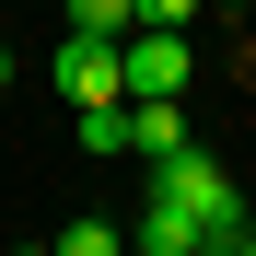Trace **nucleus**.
<instances>
[{"label":"nucleus","instance_id":"obj_3","mask_svg":"<svg viewBox=\"0 0 256 256\" xmlns=\"http://www.w3.org/2000/svg\"><path fill=\"white\" fill-rule=\"evenodd\" d=\"M47 82H58V105H105V94H128L116 82V35H58V58H47Z\"/></svg>","mask_w":256,"mask_h":256},{"label":"nucleus","instance_id":"obj_6","mask_svg":"<svg viewBox=\"0 0 256 256\" xmlns=\"http://www.w3.org/2000/svg\"><path fill=\"white\" fill-rule=\"evenodd\" d=\"M58 12H70L82 35H128V24H140V0H58Z\"/></svg>","mask_w":256,"mask_h":256},{"label":"nucleus","instance_id":"obj_8","mask_svg":"<svg viewBox=\"0 0 256 256\" xmlns=\"http://www.w3.org/2000/svg\"><path fill=\"white\" fill-rule=\"evenodd\" d=\"M198 12V0H140V24H186Z\"/></svg>","mask_w":256,"mask_h":256},{"label":"nucleus","instance_id":"obj_9","mask_svg":"<svg viewBox=\"0 0 256 256\" xmlns=\"http://www.w3.org/2000/svg\"><path fill=\"white\" fill-rule=\"evenodd\" d=\"M198 12H256V0H198Z\"/></svg>","mask_w":256,"mask_h":256},{"label":"nucleus","instance_id":"obj_7","mask_svg":"<svg viewBox=\"0 0 256 256\" xmlns=\"http://www.w3.org/2000/svg\"><path fill=\"white\" fill-rule=\"evenodd\" d=\"M116 244H128L116 222H58V256H116Z\"/></svg>","mask_w":256,"mask_h":256},{"label":"nucleus","instance_id":"obj_5","mask_svg":"<svg viewBox=\"0 0 256 256\" xmlns=\"http://www.w3.org/2000/svg\"><path fill=\"white\" fill-rule=\"evenodd\" d=\"M128 244H152V256H198V244H210V222H198V210H175V198H152Z\"/></svg>","mask_w":256,"mask_h":256},{"label":"nucleus","instance_id":"obj_4","mask_svg":"<svg viewBox=\"0 0 256 256\" xmlns=\"http://www.w3.org/2000/svg\"><path fill=\"white\" fill-rule=\"evenodd\" d=\"M175 140H186V94H128V152L152 163V152H175Z\"/></svg>","mask_w":256,"mask_h":256},{"label":"nucleus","instance_id":"obj_2","mask_svg":"<svg viewBox=\"0 0 256 256\" xmlns=\"http://www.w3.org/2000/svg\"><path fill=\"white\" fill-rule=\"evenodd\" d=\"M186 24H128L116 35V82H128V94H186Z\"/></svg>","mask_w":256,"mask_h":256},{"label":"nucleus","instance_id":"obj_1","mask_svg":"<svg viewBox=\"0 0 256 256\" xmlns=\"http://www.w3.org/2000/svg\"><path fill=\"white\" fill-rule=\"evenodd\" d=\"M152 198H175V210H198L222 256H256V222H244V186L222 175V152H198V140H175V152H152Z\"/></svg>","mask_w":256,"mask_h":256},{"label":"nucleus","instance_id":"obj_10","mask_svg":"<svg viewBox=\"0 0 256 256\" xmlns=\"http://www.w3.org/2000/svg\"><path fill=\"white\" fill-rule=\"evenodd\" d=\"M0 94H12V47H0Z\"/></svg>","mask_w":256,"mask_h":256}]
</instances>
